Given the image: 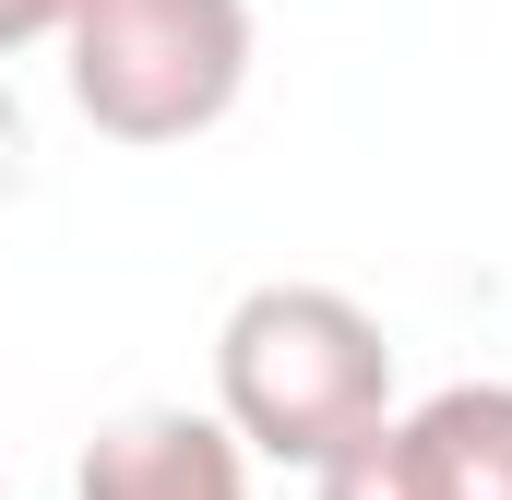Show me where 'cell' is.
Here are the masks:
<instances>
[{
    "mask_svg": "<svg viewBox=\"0 0 512 500\" xmlns=\"http://www.w3.org/2000/svg\"><path fill=\"white\" fill-rule=\"evenodd\" d=\"M215 417L251 465L322 477L346 441L393 417V346L346 286H251L215 322Z\"/></svg>",
    "mask_w": 512,
    "mask_h": 500,
    "instance_id": "obj_1",
    "label": "cell"
},
{
    "mask_svg": "<svg viewBox=\"0 0 512 500\" xmlns=\"http://www.w3.org/2000/svg\"><path fill=\"white\" fill-rule=\"evenodd\" d=\"M251 48V0H84V24L60 36V84L108 143L155 155L251 96Z\"/></svg>",
    "mask_w": 512,
    "mask_h": 500,
    "instance_id": "obj_2",
    "label": "cell"
},
{
    "mask_svg": "<svg viewBox=\"0 0 512 500\" xmlns=\"http://www.w3.org/2000/svg\"><path fill=\"white\" fill-rule=\"evenodd\" d=\"M72 500H251V453L227 441V417L191 405H131L84 441Z\"/></svg>",
    "mask_w": 512,
    "mask_h": 500,
    "instance_id": "obj_3",
    "label": "cell"
},
{
    "mask_svg": "<svg viewBox=\"0 0 512 500\" xmlns=\"http://www.w3.org/2000/svg\"><path fill=\"white\" fill-rule=\"evenodd\" d=\"M393 429H405L429 500H512V381H441Z\"/></svg>",
    "mask_w": 512,
    "mask_h": 500,
    "instance_id": "obj_4",
    "label": "cell"
},
{
    "mask_svg": "<svg viewBox=\"0 0 512 500\" xmlns=\"http://www.w3.org/2000/svg\"><path fill=\"white\" fill-rule=\"evenodd\" d=\"M310 500H429V477H417V453H405V429H370V441H346L322 477H310Z\"/></svg>",
    "mask_w": 512,
    "mask_h": 500,
    "instance_id": "obj_5",
    "label": "cell"
},
{
    "mask_svg": "<svg viewBox=\"0 0 512 500\" xmlns=\"http://www.w3.org/2000/svg\"><path fill=\"white\" fill-rule=\"evenodd\" d=\"M72 24H84V0H0V60L12 48H60Z\"/></svg>",
    "mask_w": 512,
    "mask_h": 500,
    "instance_id": "obj_6",
    "label": "cell"
},
{
    "mask_svg": "<svg viewBox=\"0 0 512 500\" xmlns=\"http://www.w3.org/2000/svg\"><path fill=\"white\" fill-rule=\"evenodd\" d=\"M24 155H36V131H24V96L0 84V203L24 191Z\"/></svg>",
    "mask_w": 512,
    "mask_h": 500,
    "instance_id": "obj_7",
    "label": "cell"
}]
</instances>
